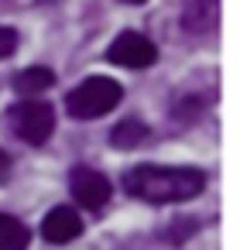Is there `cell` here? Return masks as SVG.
<instances>
[{
    "mask_svg": "<svg viewBox=\"0 0 240 250\" xmlns=\"http://www.w3.org/2000/svg\"><path fill=\"white\" fill-rule=\"evenodd\" d=\"M11 168H14L11 154H7V151H0V185H4V182L11 178Z\"/></svg>",
    "mask_w": 240,
    "mask_h": 250,
    "instance_id": "11",
    "label": "cell"
},
{
    "mask_svg": "<svg viewBox=\"0 0 240 250\" xmlns=\"http://www.w3.org/2000/svg\"><path fill=\"white\" fill-rule=\"evenodd\" d=\"M14 48H18V31H14V28H4V24H0V59L14 55Z\"/></svg>",
    "mask_w": 240,
    "mask_h": 250,
    "instance_id": "10",
    "label": "cell"
},
{
    "mask_svg": "<svg viewBox=\"0 0 240 250\" xmlns=\"http://www.w3.org/2000/svg\"><path fill=\"white\" fill-rule=\"evenodd\" d=\"M52 86H55V72L45 69V65H31V69H24V72L14 76V89L21 96H28V100H35L38 93H45Z\"/></svg>",
    "mask_w": 240,
    "mask_h": 250,
    "instance_id": "7",
    "label": "cell"
},
{
    "mask_svg": "<svg viewBox=\"0 0 240 250\" xmlns=\"http://www.w3.org/2000/svg\"><path fill=\"white\" fill-rule=\"evenodd\" d=\"M7 120H11V130L21 141H28L31 147H42L52 137V130H55V110L48 103H42V100H21V103H14L7 110Z\"/></svg>",
    "mask_w": 240,
    "mask_h": 250,
    "instance_id": "3",
    "label": "cell"
},
{
    "mask_svg": "<svg viewBox=\"0 0 240 250\" xmlns=\"http://www.w3.org/2000/svg\"><path fill=\"white\" fill-rule=\"evenodd\" d=\"M120 100H124V86L117 79H110V76H89V79H83L65 96V110L76 120H96V117L110 113Z\"/></svg>",
    "mask_w": 240,
    "mask_h": 250,
    "instance_id": "2",
    "label": "cell"
},
{
    "mask_svg": "<svg viewBox=\"0 0 240 250\" xmlns=\"http://www.w3.org/2000/svg\"><path fill=\"white\" fill-rule=\"evenodd\" d=\"M42 236H45L48 243H55V247L79 240V236H83V219H79V212H76L72 206H55V209H48L45 219H42Z\"/></svg>",
    "mask_w": 240,
    "mask_h": 250,
    "instance_id": "6",
    "label": "cell"
},
{
    "mask_svg": "<svg viewBox=\"0 0 240 250\" xmlns=\"http://www.w3.org/2000/svg\"><path fill=\"white\" fill-rule=\"evenodd\" d=\"M69 192H72V199H76L83 209H89V212H100V209L110 202V195H113L110 178H107L103 171L89 168V165H79V168L69 171Z\"/></svg>",
    "mask_w": 240,
    "mask_h": 250,
    "instance_id": "4",
    "label": "cell"
},
{
    "mask_svg": "<svg viewBox=\"0 0 240 250\" xmlns=\"http://www.w3.org/2000/svg\"><path fill=\"white\" fill-rule=\"evenodd\" d=\"M124 188L141 202H185L206 188V175L199 168H165V165H137L124 175Z\"/></svg>",
    "mask_w": 240,
    "mask_h": 250,
    "instance_id": "1",
    "label": "cell"
},
{
    "mask_svg": "<svg viewBox=\"0 0 240 250\" xmlns=\"http://www.w3.org/2000/svg\"><path fill=\"white\" fill-rule=\"evenodd\" d=\"M31 243V229L11 216V212H0V250H28Z\"/></svg>",
    "mask_w": 240,
    "mask_h": 250,
    "instance_id": "8",
    "label": "cell"
},
{
    "mask_svg": "<svg viewBox=\"0 0 240 250\" xmlns=\"http://www.w3.org/2000/svg\"><path fill=\"white\" fill-rule=\"evenodd\" d=\"M124 4H144V0H124Z\"/></svg>",
    "mask_w": 240,
    "mask_h": 250,
    "instance_id": "12",
    "label": "cell"
},
{
    "mask_svg": "<svg viewBox=\"0 0 240 250\" xmlns=\"http://www.w3.org/2000/svg\"><path fill=\"white\" fill-rule=\"evenodd\" d=\"M107 59L113 65H124V69H148V65L158 62V48H154L151 38H144L137 31H124V35H117L110 42Z\"/></svg>",
    "mask_w": 240,
    "mask_h": 250,
    "instance_id": "5",
    "label": "cell"
},
{
    "mask_svg": "<svg viewBox=\"0 0 240 250\" xmlns=\"http://www.w3.org/2000/svg\"><path fill=\"white\" fill-rule=\"evenodd\" d=\"M148 141V124H141V120H120L113 130H110V144L117 147V151H134L137 144H144Z\"/></svg>",
    "mask_w": 240,
    "mask_h": 250,
    "instance_id": "9",
    "label": "cell"
}]
</instances>
